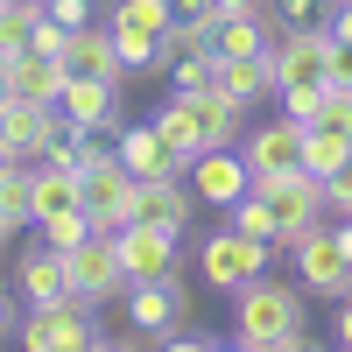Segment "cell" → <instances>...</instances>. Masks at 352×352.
<instances>
[{
    "label": "cell",
    "instance_id": "obj_9",
    "mask_svg": "<svg viewBox=\"0 0 352 352\" xmlns=\"http://www.w3.org/2000/svg\"><path fill=\"white\" fill-rule=\"evenodd\" d=\"M127 212H134L141 226L190 232V219H197V190H190V176H134V197H127Z\"/></svg>",
    "mask_w": 352,
    "mask_h": 352
},
{
    "label": "cell",
    "instance_id": "obj_33",
    "mask_svg": "<svg viewBox=\"0 0 352 352\" xmlns=\"http://www.w3.org/2000/svg\"><path fill=\"white\" fill-rule=\"evenodd\" d=\"M64 43H71V28L56 21L50 8H43V14H36V28H28V50H50V56H64Z\"/></svg>",
    "mask_w": 352,
    "mask_h": 352
},
{
    "label": "cell",
    "instance_id": "obj_17",
    "mask_svg": "<svg viewBox=\"0 0 352 352\" xmlns=\"http://www.w3.org/2000/svg\"><path fill=\"white\" fill-rule=\"evenodd\" d=\"M56 106H64V120L106 134L113 113H120V85H106V78H64V99H56Z\"/></svg>",
    "mask_w": 352,
    "mask_h": 352
},
{
    "label": "cell",
    "instance_id": "obj_19",
    "mask_svg": "<svg viewBox=\"0 0 352 352\" xmlns=\"http://www.w3.org/2000/svg\"><path fill=\"white\" fill-rule=\"evenodd\" d=\"M71 204H85L78 197V169H64V162H36V169H28V219H56V212H71Z\"/></svg>",
    "mask_w": 352,
    "mask_h": 352
},
{
    "label": "cell",
    "instance_id": "obj_42",
    "mask_svg": "<svg viewBox=\"0 0 352 352\" xmlns=\"http://www.w3.org/2000/svg\"><path fill=\"white\" fill-rule=\"evenodd\" d=\"M8 99H14V78H8V64H0V113H8Z\"/></svg>",
    "mask_w": 352,
    "mask_h": 352
},
{
    "label": "cell",
    "instance_id": "obj_29",
    "mask_svg": "<svg viewBox=\"0 0 352 352\" xmlns=\"http://www.w3.org/2000/svg\"><path fill=\"white\" fill-rule=\"evenodd\" d=\"M212 71H219L212 50H204V56H176V64H169V85H176V92H204V85H212Z\"/></svg>",
    "mask_w": 352,
    "mask_h": 352
},
{
    "label": "cell",
    "instance_id": "obj_36",
    "mask_svg": "<svg viewBox=\"0 0 352 352\" xmlns=\"http://www.w3.org/2000/svg\"><path fill=\"white\" fill-rule=\"evenodd\" d=\"M331 43H352V0H338V8H331Z\"/></svg>",
    "mask_w": 352,
    "mask_h": 352
},
{
    "label": "cell",
    "instance_id": "obj_2",
    "mask_svg": "<svg viewBox=\"0 0 352 352\" xmlns=\"http://www.w3.org/2000/svg\"><path fill=\"white\" fill-rule=\"evenodd\" d=\"M240 120H247V106H232L219 85H204V92H169V106L155 113V127L162 141L176 148V162H197V155H212V148H240Z\"/></svg>",
    "mask_w": 352,
    "mask_h": 352
},
{
    "label": "cell",
    "instance_id": "obj_38",
    "mask_svg": "<svg viewBox=\"0 0 352 352\" xmlns=\"http://www.w3.org/2000/svg\"><path fill=\"white\" fill-rule=\"evenodd\" d=\"M338 345H352V296H338Z\"/></svg>",
    "mask_w": 352,
    "mask_h": 352
},
{
    "label": "cell",
    "instance_id": "obj_12",
    "mask_svg": "<svg viewBox=\"0 0 352 352\" xmlns=\"http://www.w3.org/2000/svg\"><path fill=\"white\" fill-rule=\"evenodd\" d=\"M113 240H120V261H127V282H155V275H176V240H184V232L127 219L120 232H113Z\"/></svg>",
    "mask_w": 352,
    "mask_h": 352
},
{
    "label": "cell",
    "instance_id": "obj_18",
    "mask_svg": "<svg viewBox=\"0 0 352 352\" xmlns=\"http://www.w3.org/2000/svg\"><path fill=\"white\" fill-rule=\"evenodd\" d=\"M8 78H14V99H36V106H56L64 99V56H50V50H21L14 64H8Z\"/></svg>",
    "mask_w": 352,
    "mask_h": 352
},
{
    "label": "cell",
    "instance_id": "obj_31",
    "mask_svg": "<svg viewBox=\"0 0 352 352\" xmlns=\"http://www.w3.org/2000/svg\"><path fill=\"white\" fill-rule=\"evenodd\" d=\"M317 127L352 134V85H324V106H317Z\"/></svg>",
    "mask_w": 352,
    "mask_h": 352
},
{
    "label": "cell",
    "instance_id": "obj_28",
    "mask_svg": "<svg viewBox=\"0 0 352 352\" xmlns=\"http://www.w3.org/2000/svg\"><path fill=\"white\" fill-rule=\"evenodd\" d=\"M113 21H127V28H162L176 21V0H120V8H113Z\"/></svg>",
    "mask_w": 352,
    "mask_h": 352
},
{
    "label": "cell",
    "instance_id": "obj_24",
    "mask_svg": "<svg viewBox=\"0 0 352 352\" xmlns=\"http://www.w3.org/2000/svg\"><path fill=\"white\" fill-rule=\"evenodd\" d=\"M345 155H352V134H331V127H317V120L303 127V169L310 176H331Z\"/></svg>",
    "mask_w": 352,
    "mask_h": 352
},
{
    "label": "cell",
    "instance_id": "obj_43",
    "mask_svg": "<svg viewBox=\"0 0 352 352\" xmlns=\"http://www.w3.org/2000/svg\"><path fill=\"white\" fill-rule=\"evenodd\" d=\"M8 247H14V232H8V226H0V261H8Z\"/></svg>",
    "mask_w": 352,
    "mask_h": 352
},
{
    "label": "cell",
    "instance_id": "obj_45",
    "mask_svg": "<svg viewBox=\"0 0 352 352\" xmlns=\"http://www.w3.org/2000/svg\"><path fill=\"white\" fill-rule=\"evenodd\" d=\"M0 8H8V0H0Z\"/></svg>",
    "mask_w": 352,
    "mask_h": 352
},
{
    "label": "cell",
    "instance_id": "obj_41",
    "mask_svg": "<svg viewBox=\"0 0 352 352\" xmlns=\"http://www.w3.org/2000/svg\"><path fill=\"white\" fill-rule=\"evenodd\" d=\"M176 14H212V0H176Z\"/></svg>",
    "mask_w": 352,
    "mask_h": 352
},
{
    "label": "cell",
    "instance_id": "obj_1",
    "mask_svg": "<svg viewBox=\"0 0 352 352\" xmlns=\"http://www.w3.org/2000/svg\"><path fill=\"white\" fill-rule=\"evenodd\" d=\"M232 338L247 352H303L310 324H303V289L296 282H268L254 275L232 289Z\"/></svg>",
    "mask_w": 352,
    "mask_h": 352
},
{
    "label": "cell",
    "instance_id": "obj_11",
    "mask_svg": "<svg viewBox=\"0 0 352 352\" xmlns=\"http://www.w3.org/2000/svg\"><path fill=\"white\" fill-rule=\"evenodd\" d=\"M176 317H190V289H184V275H155V282H127V324H134L141 338H155V331H169Z\"/></svg>",
    "mask_w": 352,
    "mask_h": 352
},
{
    "label": "cell",
    "instance_id": "obj_39",
    "mask_svg": "<svg viewBox=\"0 0 352 352\" xmlns=\"http://www.w3.org/2000/svg\"><path fill=\"white\" fill-rule=\"evenodd\" d=\"M331 240H338V254L352 261V219H338V232H331Z\"/></svg>",
    "mask_w": 352,
    "mask_h": 352
},
{
    "label": "cell",
    "instance_id": "obj_7",
    "mask_svg": "<svg viewBox=\"0 0 352 352\" xmlns=\"http://www.w3.org/2000/svg\"><path fill=\"white\" fill-rule=\"evenodd\" d=\"M331 28H317V21H303V28H282V36L268 43V64H275V92L282 85H331Z\"/></svg>",
    "mask_w": 352,
    "mask_h": 352
},
{
    "label": "cell",
    "instance_id": "obj_23",
    "mask_svg": "<svg viewBox=\"0 0 352 352\" xmlns=\"http://www.w3.org/2000/svg\"><path fill=\"white\" fill-rule=\"evenodd\" d=\"M268 43H275V28L268 21H254V14H219V28H212V56H268Z\"/></svg>",
    "mask_w": 352,
    "mask_h": 352
},
{
    "label": "cell",
    "instance_id": "obj_10",
    "mask_svg": "<svg viewBox=\"0 0 352 352\" xmlns=\"http://www.w3.org/2000/svg\"><path fill=\"white\" fill-rule=\"evenodd\" d=\"M289 254H296V282L310 289V296H331V303H338V296H352V261L338 254V240H331L324 226H310Z\"/></svg>",
    "mask_w": 352,
    "mask_h": 352
},
{
    "label": "cell",
    "instance_id": "obj_40",
    "mask_svg": "<svg viewBox=\"0 0 352 352\" xmlns=\"http://www.w3.org/2000/svg\"><path fill=\"white\" fill-rule=\"evenodd\" d=\"M8 324H14V296L0 289V338H8Z\"/></svg>",
    "mask_w": 352,
    "mask_h": 352
},
{
    "label": "cell",
    "instance_id": "obj_13",
    "mask_svg": "<svg viewBox=\"0 0 352 352\" xmlns=\"http://www.w3.org/2000/svg\"><path fill=\"white\" fill-rule=\"evenodd\" d=\"M240 155H247V176H289V169H303V127L282 113V120L240 134Z\"/></svg>",
    "mask_w": 352,
    "mask_h": 352
},
{
    "label": "cell",
    "instance_id": "obj_34",
    "mask_svg": "<svg viewBox=\"0 0 352 352\" xmlns=\"http://www.w3.org/2000/svg\"><path fill=\"white\" fill-rule=\"evenodd\" d=\"M324 14V0H275V14H268V28L282 36V28H303V21H317Z\"/></svg>",
    "mask_w": 352,
    "mask_h": 352
},
{
    "label": "cell",
    "instance_id": "obj_25",
    "mask_svg": "<svg viewBox=\"0 0 352 352\" xmlns=\"http://www.w3.org/2000/svg\"><path fill=\"white\" fill-rule=\"evenodd\" d=\"M113 28V50H120V71H155V28H127V21H106Z\"/></svg>",
    "mask_w": 352,
    "mask_h": 352
},
{
    "label": "cell",
    "instance_id": "obj_22",
    "mask_svg": "<svg viewBox=\"0 0 352 352\" xmlns=\"http://www.w3.org/2000/svg\"><path fill=\"white\" fill-rule=\"evenodd\" d=\"M212 85H219L232 106H254V99H268V92H275V64H268V56H219Z\"/></svg>",
    "mask_w": 352,
    "mask_h": 352
},
{
    "label": "cell",
    "instance_id": "obj_30",
    "mask_svg": "<svg viewBox=\"0 0 352 352\" xmlns=\"http://www.w3.org/2000/svg\"><path fill=\"white\" fill-rule=\"evenodd\" d=\"M282 113H289V120H296V127H310L317 120V106H324V85H282Z\"/></svg>",
    "mask_w": 352,
    "mask_h": 352
},
{
    "label": "cell",
    "instance_id": "obj_20",
    "mask_svg": "<svg viewBox=\"0 0 352 352\" xmlns=\"http://www.w3.org/2000/svg\"><path fill=\"white\" fill-rule=\"evenodd\" d=\"M113 155L127 162V176H184V162H176V148L162 141V127H155V120H148V127H127Z\"/></svg>",
    "mask_w": 352,
    "mask_h": 352
},
{
    "label": "cell",
    "instance_id": "obj_27",
    "mask_svg": "<svg viewBox=\"0 0 352 352\" xmlns=\"http://www.w3.org/2000/svg\"><path fill=\"white\" fill-rule=\"evenodd\" d=\"M92 232H99V226H92V212H85V204H71V212H56V219H43V240H50L56 254H71L78 240H92Z\"/></svg>",
    "mask_w": 352,
    "mask_h": 352
},
{
    "label": "cell",
    "instance_id": "obj_14",
    "mask_svg": "<svg viewBox=\"0 0 352 352\" xmlns=\"http://www.w3.org/2000/svg\"><path fill=\"white\" fill-rule=\"evenodd\" d=\"M64 134V106H36V99H8L0 113V141L28 162V155H50V141Z\"/></svg>",
    "mask_w": 352,
    "mask_h": 352
},
{
    "label": "cell",
    "instance_id": "obj_16",
    "mask_svg": "<svg viewBox=\"0 0 352 352\" xmlns=\"http://www.w3.org/2000/svg\"><path fill=\"white\" fill-rule=\"evenodd\" d=\"M64 71L71 78H106V85H120V50H113V28H92V21H78L71 28V43H64Z\"/></svg>",
    "mask_w": 352,
    "mask_h": 352
},
{
    "label": "cell",
    "instance_id": "obj_44",
    "mask_svg": "<svg viewBox=\"0 0 352 352\" xmlns=\"http://www.w3.org/2000/svg\"><path fill=\"white\" fill-rule=\"evenodd\" d=\"M36 8H56V0H36Z\"/></svg>",
    "mask_w": 352,
    "mask_h": 352
},
{
    "label": "cell",
    "instance_id": "obj_35",
    "mask_svg": "<svg viewBox=\"0 0 352 352\" xmlns=\"http://www.w3.org/2000/svg\"><path fill=\"white\" fill-rule=\"evenodd\" d=\"M56 21H64V28H78V21H92V8H85V0H56V8H50Z\"/></svg>",
    "mask_w": 352,
    "mask_h": 352
},
{
    "label": "cell",
    "instance_id": "obj_8",
    "mask_svg": "<svg viewBox=\"0 0 352 352\" xmlns=\"http://www.w3.org/2000/svg\"><path fill=\"white\" fill-rule=\"evenodd\" d=\"M78 197H85V212H92V226L99 232H120L134 212H127V197H134V176H127V162L113 155V148H99L92 162L78 169Z\"/></svg>",
    "mask_w": 352,
    "mask_h": 352
},
{
    "label": "cell",
    "instance_id": "obj_37",
    "mask_svg": "<svg viewBox=\"0 0 352 352\" xmlns=\"http://www.w3.org/2000/svg\"><path fill=\"white\" fill-rule=\"evenodd\" d=\"M331 85H352V43L331 50Z\"/></svg>",
    "mask_w": 352,
    "mask_h": 352
},
{
    "label": "cell",
    "instance_id": "obj_15",
    "mask_svg": "<svg viewBox=\"0 0 352 352\" xmlns=\"http://www.w3.org/2000/svg\"><path fill=\"white\" fill-rule=\"evenodd\" d=\"M184 176H190L197 204H232V197H240V190L254 184V176H247V155H240V148H212V155H197Z\"/></svg>",
    "mask_w": 352,
    "mask_h": 352
},
{
    "label": "cell",
    "instance_id": "obj_21",
    "mask_svg": "<svg viewBox=\"0 0 352 352\" xmlns=\"http://www.w3.org/2000/svg\"><path fill=\"white\" fill-rule=\"evenodd\" d=\"M14 282H21V303H56V296H71V268H64V254H56L50 240H43L36 254H21Z\"/></svg>",
    "mask_w": 352,
    "mask_h": 352
},
{
    "label": "cell",
    "instance_id": "obj_6",
    "mask_svg": "<svg viewBox=\"0 0 352 352\" xmlns=\"http://www.w3.org/2000/svg\"><path fill=\"white\" fill-rule=\"evenodd\" d=\"M21 345H28V352H78V345H99L92 303H85V296L28 303V317H21Z\"/></svg>",
    "mask_w": 352,
    "mask_h": 352
},
{
    "label": "cell",
    "instance_id": "obj_32",
    "mask_svg": "<svg viewBox=\"0 0 352 352\" xmlns=\"http://www.w3.org/2000/svg\"><path fill=\"white\" fill-rule=\"evenodd\" d=\"M324 212H338V219H352V155L324 176Z\"/></svg>",
    "mask_w": 352,
    "mask_h": 352
},
{
    "label": "cell",
    "instance_id": "obj_26",
    "mask_svg": "<svg viewBox=\"0 0 352 352\" xmlns=\"http://www.w3.org/2000/svg\"><path fill=\"white\" fill-rule=\"evenodd\" d=\"M0 226H8V232L36 226V219H28V169H21V162L0 169Z\"/></svg>",
    "mask_w": 352,
    "mask_h": 352
},
{
    "label": "cell",
    "instance_id": "obj_4",
    "mask_svg": "<svg viewBox=\"0 0 352 352\" xmlns=\"http://www.w3.org/2000/svg\"><path fill=\"white\" fill-rule=\"evenodd\" d=\"M268 261H275V240H254V232H240V226H219L212 240L197 247V275L212 282L219 296H232L240 282L268 275Z\"/></svg>",
    "mask_w": 352,
    "mask_h": 352
},
{
    "label": "cell",
    "instance_id": "obj_5",
    "mask_svg": "<svg viewBox=\"0 0 352 352\" xmlns=\"http://www.w3.org/2000/svg\"><path fill=\"white\" fill-rule=\"evenodd\" d=\"M64 268H71V296H85L92 310H106V303L127 296V261H120V240H113V232L78 240V247L64 254Z\"/></svg>",
    "mask_w": 352,
    "mask_h": 352
},
{
    "label": "cell",
    "instance_id": "obj_3",
    "mask_svg": "<svg viewBox=\"0 0 352 352\" xmlns=\"http://www.w3.org/2000/svg\"><path fill=\"white\" fill-rule=\"evenodd\" d=\"M254 190L268 197V212H275V247H282V254L296 247L317 219H324V176H310V169H289V176H254Z\"/></svg>",
    "mask_w": 352,
    "mask_h": 352
}]
</instances>
